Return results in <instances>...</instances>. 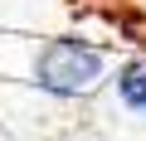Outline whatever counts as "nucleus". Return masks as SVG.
Here are the masks:
<instances>
[{
	"label": "nucleus",
	"mask_w": 146,
	"mask_h": 141,
	"mask_svg": "<svg viewBox=\"0 0 146 141\" xmlns=\"http://www.w3.org/2000/svg\"><path fill=\"white\" fill-rule=\"evenodd\" d=\"M102 49L83 44V39H49L34 58V83L54 97H83L102 83Z\"/></svg>",
	"instance_id": "1"
},
{
	"label": "nucleus",
	"mask_w": 146,
	"mask_h": 141,
	"mask_svg": "<svg viewBox=\"0 0 146 141\" xmlns=\"http://www.w3.org/2000/svg\"><path fill=\"white\" fill-rule=\"evenodd\" d=\"M117 93H122V102H127L131 112L146 117V58L122 63V73H117Z\"/></svg>",
	"instance_id": "2"
}]
</instances>
